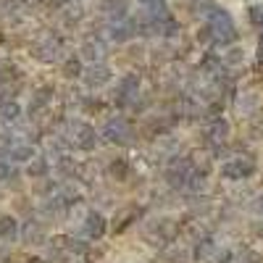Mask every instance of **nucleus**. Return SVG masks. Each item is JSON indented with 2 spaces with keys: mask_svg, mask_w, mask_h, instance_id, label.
Wrapping results in <instances>:
<instances>
[{
  "mask_svg": "<svg viewBox=\"0 0 263 263\" xmlns=\"http://www.w3.org/2000/svg\"><path fill=\"white\" fill-rule=\"evenodd\" d=\"M11 177H13V161L6 158V156H0V179L8 182Z\"/></svg>",
  "mask_w": 263,
  "mask_h": 263,
  "instance_id": "12",
  "label": "nucleus"
},
{
  "mask_svg": "<svg viewBox=\"0 0 263 263\" xmlns=\"http://www.w3.org/2000/svg\"><path fill=\"white\" fill-rule=\"evenodd\" d=\"M255 211L260 213V221H263V195L258 197V203H255Z\"/></svg>",
  "mask_w": 263,
  "mask_h": 263,
  "instance_id": "16",
  "label": "nucleus"
},
{
  "mask_svg": "<svg viewBox=\"0 0 263 263\" xmlns=\"http://www.w3.org/2000/svg\"><path fill=\"white\" fill-rule=\"evenodd\" d=\"M21 116V108L16 100H0V121H16Z\"/></svg>",
  "mask_w": 263,
  "mask_h": 263,
  "instance_id": "8",
  "label": "nucleus"
},
{
  "mask_svg": "<svg viewBox=\"0 0 263 263\" xmlns=\"http://www.w3.org/2000/svg\"><path fill=\"white\" fill-rule=\"evenodd\" d=\"M137 87H140V82L135 79V77H126V79H121V84H119V100L121 103H126L129 98H135L137 95Z\"/></svg>",
  "mask_w": 263,
  "mask_h": 263,
  "instance_id": "7",
  "label": "nucleus"
},
{
  "mask_svg": "<svg viewBox=\"0 0 263 263\" xmlns=\"http://www.w3.org/2000/svg\"><path fill=\"white\" fill-rule=\"evenodd\" d=\"M213 253H216V242H213V239H203V242L197 245V250H195V258L203 260V258H211Z\"/></svg>",
  "mask_w": 263,
  "mask_h": 263,
  "instance_id": "11",
  "label": "nucleus"
},
{
  "mask_svg": "<svg viewBox=\"0 0 263 263\" xmlns=\"http://www.w3.org/2000/svg\"><path fill=\"white\" fill-rule=\"evenodd\" d=\"M8 158L13 163H24V161H32L34 158V150H32V145H13L11 153H8Z\"/></svg>",
  "mask_w": 263,
  "mask_h": 263,
  "instance_id": "9",
  "label": "nucleus"
},
{
  "mask_svg": "<svg viewBox=\"0 0 263 263\" xmlns=\"http://www.w3.org/2000/svg\"><path fill=\"white\" fill-rule=\"evenodd\" d=\"M111 174H114L116 179H124L126 174H129V166H126V161H116V163L111 166Z\"/></svg>",
  "mask_w": 263,
  "mask_h": 263,
  "instance_id": "15",
  "label": "nucleus"
},
{
  "mask_svg": "<svg viewBox=\"0 0 263 263\" xmlns=\"http://www.w3.org/2000/svg\"><path fill=\"white\" fill-rule=\"evenodd\" d=\"M105 137L114 145H129L135 140V129H132V124L126 119H111L105 124Z\"/></svg>",
  "mask_w": 263,
  "mask_h": 263,
  "instance_id": "2",
  "label": "nucleus"
},
{
  "mask_svg": "<svg viewBox=\"0 0 263 263\" xmlns=\"http://www.w3.org/2000/svg\"><path fill=\"white\" fill-rule=\"evenodd\" d=\"M161 260H166V263H184V260H187V253H184V250H171V253H166Z\"/></svg>",
  "mask_w": 263,
  "mask_h": 263,
  "instance_id": "14",
  "label": "nucleus"
},
{
  "mask_svg": "<svg viewBox=\"0 0 263 263\" xmlns=\"http://www.w3.org/2000/svg\"><path fill=\"white\" fill-rule=\"evenodd\" d=\"M71 142H74L79 150H95V145H98V132H95L90 124H77Z\"/></svg>",
  "mask_w": 263,
  "mask_h": 263,
  "instance_id": "3",
  "label": "nucleus"
},
{
  "mask_svg": "<svg viewBox=\"0 0 263 263\" xmlns=\"http://www.w3.org/2000/svg\"><path fill=\"white\" fill-rule=\"evenodd\" d=\"M48 171H50V166H48L45 158H37V161H32V166H29V174H32V177H37V179H45Z\"/></svg>",
  "mask_w": 263,
  "mask_h": 263,
  "instance_id": "10",
  "label": "nucleus"
},
{
  "mask_svg": "<svg viewBox=\"0 0 263 263\" xmlns=\"http://www.w3.org/2000/svg\"><path fill=\"white\" fill-rule=\"evenodd\" d=\"M237 263H263V255L255 253V250H242L237 258Z\"/></svg>",
  "mask_w": 263,
  "mask_h": 263,
  "instance_id": "13",
  "label": "nucleus"
},
{
  "mask_svg": "<svg viewBox=\"0 0 263 263\" xmlns=\"http://www.w3.org/2000/svg\"><path fill=\"white\" fill-rule=\"evenodd\" d=\"M253 171H255V161L248 156H239V158H232L221 166V177L229 182H239V179L253 177Z\"/></svg>",
  "mask_w": 263,
  "mask_h": 263,
  "instance_id": "1",
  "label": "nucleus"
},
{
  "mask_svg": "<svg viewBox=\"0 0 263 263\" xmlns=\"http://www.w3.org/2000/svg\"><path fill=\"white\" fill-rule=\"evenodd\" d=\"M82 227H84V234L90 237V239H100V237L105 234V218H103L98 211H90V213L84 216Z\"/></svg>",
  "mask_w": 263,
  "mask_h": 263,
  "instance_id": "5",
  "label": "nucleus"
},
{
  "mask_svg": "<svg viewBox=\"0 0 263 263\" xmlns=\"http://www.w3.org/2000/svg\"><path fill=\"white\" fill-rule=\"evenodd\" d=\"M227 137H229V124L224 119H213L208 124V129H205V142L213 145V147H218V145L227 142Z\"/></svg>",
  "mask_w": 263,
  "mask_h": 263,
  "instance_id": "4",
  "label": "nucleus"
},
{
  "mask_svg": "<svg viewBox=\"0 0 263 263\" xmlns=\"http://www.w3.org/2000/svg\"><path fill=\"white\" fill-rule=\"evenodd\" d=\"M16 237H18V221L13 216H3L0 218V239L3 242H13Z\"/></svg>",
  "mask_w": 263,
  "mask_h": 263,
  "instance_id": "6",
  "label": "nucleus"
}]
</instances>
